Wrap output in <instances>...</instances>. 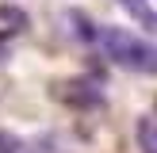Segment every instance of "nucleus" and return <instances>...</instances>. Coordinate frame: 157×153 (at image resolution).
I'll return each instance as SVG.
<instances>
[{
	"label": "nucleus",
	"instance_id": "7",
	"mask_svg": "<svg viewBox=\"0 0 157 153\" xmlns=\"http://www.w3.org/2000/svg\"><path fill=\"white\" fill-rule=\"evenodd\" d=\"M8 38H12V35H0V61L8 58Z\"/></svg>",
	"mask_w": 157,
	"mask_h": 153
},
{
	"label": "nucleus",
	"instance_id": "2",
	"mask_svg": "<svg viewBox=\"0 0 157 153\" xmlns=\"http://www.w3.org/2000/svg\"><path fill=\"white\" fill-rule=\"evenodd\" d=\"M58 96L65 99V107H77V111H96L100 103H104V88L100 84H92V80H65V84H58Z\"/></svg>",
	"mask_w": 157,
	"mask_h": 153
},
{
	"label": "nucleus",
	"instance_id": "6",
	"mask_svg": "<svg viewBox=\"0 0 157 153\" xmlns=\"http://www.w3.org/2000/svg\"><path fill=\"white\" fill-rule=\"evenodd\" d=\"M0 153H38V149H35V142H23L12 130H0Z\"/></svg>",
	"mask_w": 157,
	"mask_h": 153
},
{
	"label": "nucleus",
	"instance_id": "5",
	"mask_svg": "<svg viewBox=\"0 0 157 153\" xmlns=\"http://www.w3.org/2000/svg\"><path fill=\"white\" fill-rule=\"evenodd\" d=\"M138 145H142V153H157V119L153 115L138 119Z\"/></svg>",
	"mask_w": 157,
	"mask_h": 153
},
{
	"label": "nucleus",
	"instance_id": "1",
	"mask_svg": "<svg viewBox=\"0 0 157 153\" xmlns=\"http://www.w3.org/2000/svg\"><path fill=\"white\" fill-rule=\"evenodd\" d=\"M96 50L104 54L111 65H119V69H134V73L157 76V42H146L142 35H134V31L100 27Z\"/></svg>",
	"mask_w": 157,
	"mask_h": 153
},
{
	"label": "nucleus",
	"instance_id": "3",
	"mask_svg": "<svg viewBox=\"0 0 157 153\" xmlns=\"http://www.w3.org/2000/svg\"><path fill=\"white\" fill-rule=\"evenodd\" d=\"M119 4L130 12V19H134V23H142L150 35H157V8L150 4V0H119Z\"/></svg>",
	"mask_w": 157,
	"mask_h": 153
},
{
	"label": "nucleus",
	"instance_id": "4",
	"mask_svg": "<svg viewBox=\"0 0 157 153\" xmlns=\"http://www.w3.org/2000/svg\"><path fill=\"white\" fill-rule=\"evenodd\" d=\"M69 27H73V35L81 38L84 46H96V35H100V27H96V23H92L84 12H69Z\"/></svg>",
	"mask_w": 157,
	"mask_h": 153
}]
</instances>
